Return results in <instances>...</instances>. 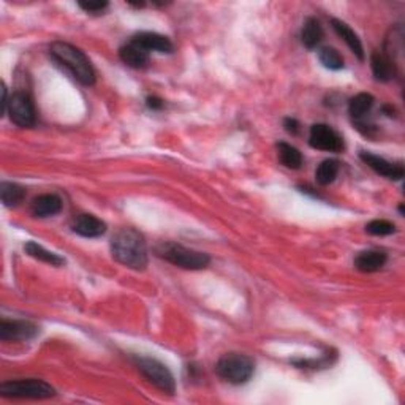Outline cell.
Segmentation results:
<instances>
[{
	"instance_id": "obj_1",
	"label": "cell",
	"mask_w": 405,
	"mask_h": 405,
	"mask_svg": "<svg viewBox=\"0 0 405 405\" xmlns=\"http://www.w3.org/2000/svg\"><path fill=\"white\" fill-rule=\"evenodd\" d=\"M111 254L114 260L135 271H144L148 268V247L143 234L135 228H122L111 239Z\"/></svg>"
},
{
	"instance_id": "obj_15",
	"label": "cell",
	"mask_w": 405,
	"mask_h": 405,
	"mask_svg": "<svg viewBox=\"0 0 405 405\" xmlns=\"http://www.w3.org/2000/svg\"><path fill=\"white\" fill-rule=\"evenodd\" d=\"M62 211V199L54 193H46V195H40L32 201L31 213L33 217H51L56 215Z\"/></svg>"
},
{
	"instance_id": "obj_18",
	"label": "cell",
	"mask_w": 405,
	"mask_h": 405,
	"mask_svg": "<svg viewBox=\"0 0 405 405\" xmlns=\"http://www.w3.org/2000/svg\"><path fill=\"white\" fill-rule=\"evenodd\" d=\"M301 40L303 45L306 46L307 49H315L316 46L320 45L323 40V27L319 20H315V17H307L301 31Z\"/></svg>"
},
{
	"instance_id": "obj_17",
	"label": "cell",
	"mask_w": 405,
	"mask_h": 405,
	"mask_svg": "<svg viewBox=\"0 0 405 405\" xmlns=\"http://www.w3.org/2000/svg\"><path fill=\"white\" fill-rule=\"evenodd\" d=\"M333 29L336 31V33L339 35L340 38L344 40L345 43L349 45V48L351 49V52L360 59V61H364V49H362V43L358 35L355 33L353 29H351L347 22L340 21V20H333L331 21Z\"/></svg>"
},
{
	"instance_id": "obj_28",
	"label": "cell",
	"mask_w": 405,
	"mask_h": 405,
	"mask_svg": "<svg viewBox=\"0 0 405 405\" xmlns=\"http://www.w3.org/2000/svg\"><path fill=\"white\" fill-rule=\"evenodd\" d=\"M146 105H148V108L152 109V111H158V109H162L163 108V100L162 98H158V97H148V100H146Z\"/></svg>"
},
{
	"instance_id": "obj_12",
	"label": "cell",
	"mask_w": 405,
	"mask_h": 405,
	"mask_svg": "<svg viewBox=\"0 0 405 405\" xmlns=\"http://www.w3.org/2000/svg\"><path fill=\"white\" fill-rule=\"evenodd\" d=\"M132 40H135V42L143 46V48L149 52L155 51L162 52V54H169V52H173L174 49L171 40L165 37V35L155 32H139L135 35Z\"/></svg>"
},
{
	"instance_id": "obj_19",
	"label": "cell",
	"mask_w": 405,
	"mask_h": 405,
	"mask_svg": "<svg viewBox=\"0 0 405 405\" xmlns=\"http://www.w3.org/2000/svg\"><path fill=\"white\" fill-rule=\"evenodd\" d=\"M374 107V97L367 92H361L350 100L349 103V113L353 117V121H362L366 119L369 111Z\"/></svg>"
},
{
	"instance_id": "obj_23",
	"label": "cell",
	"mask_w": 405,
	"mask_h": 405,
	"mask_svg": "<svg viewBox=\"0 0 405 405\" xmlns=\"http://www.w3.org/2000/svg\"><path fill=\"white\" fill-rule=\"evenodd\" d=\"M0 197H2V203L5 206L13 208L24 199L26 190L15 182H2L0 184Z\"/></svg>"
},
{
	"instance_id": "obj_8",
	"label": "cell",
	"mask_w": 405,
	"mask_h": 405,
	"mask_svg": "<svg viewBox=\"0 0 405 405\" xmlns=\"http://www.w3.org/2000/svg\"><path fill=\"white\" fill-rule=\"evenodd\" d=\"M309 144L314 149L326 152H340L344 151V139L334 130L333 127L326 124H315L310 127Z\"/></svg>"
},
{
	"instance_id": "obj_27",
	"label": "cell",
	"mask_w": 405,
	"mask_h": 405,
	"mask_svg": "<svg viewBox=\"0 0 405 405\" xmlns=\"http://www.w3.org/2000/svg\"><path fill=\"white\" fill-rule=\"evenodd\" d=\"M284 127L289 133L296 135L299 130V122L296 119H293V117H286L285 122H284Z\"/></svg>"
},
{
	"instance_id": "obj_4",
	"label": "cell",
	"mask_w": 405,
	"mask_h": 405,
	"mask_svg": "<svg viewBox=\"0 0 405 405\" xmlns=\"http://www.w3.org/2000/svg\"><path fill=\"white\" fill-rule=\"evenodd\" d=\"M220 379L231 385H244L255 372V361L244 353H227L215 364Z\"/></svg>"
},
{
	"instance_id": "obj_13",
	"label": "cell",
	"mask_w": 405,
	"mask_h": 405,
	"mask_svg": "<svg viewBox=\"0 0 405 405\" xmlns=\"http://www.w3.org/2000/svg\"><path fill=\"white\" fill-rule=\"evenodd\" d=\"M121 61L132 68H144L149 63V51L138 45L135 40H130L127 45L119 49Z\"/></svg>"
},
{
	"instance_id": "obj_20",
	"label": "cell",
	"mask_w": 405,
	"mask_h": 405,
	"mask_svg": "<svg viewBox=\"0 0 405 405\" xmlns=\"http://www.w3.org/2000/svg\"><path fill=\"white\" fill-rule=\"evenodd\" d=\"M24 250L29 257H32L38 261L48 263V265L51 266H62L63 263H66V260H63L62 257H59L57 254H54V252L46 250L43 245L33 243V240H29V243L24 245Z\"/></svg>"
},
{
	"instance_id": "obj_24",
	"label": "cell",
	"mask_w": 405,
	"mask_h": 405,
	"mask_svg": "<svg viewBox=\"0 0 405 405\" xmlns=\"http://www.w3.org/2000/svg\"><path fill=\"white\" fill-rule=\"evenodd\" d=\"M319 59L323 63V67L328 70H334V72H337V70L344 68L342 56L339 54V51L331 48V46H325V48H321L319 51Z\"/></svg>"
},
{
	"instance_id": "obj_11",
	"label": "cell",
	"mask_w": 405,
	"mask_h": 405,
	"mask_svg": "<svg viewBox=\"0 0 405 405\" xmlns=\"http://www.w3.org/2000/svg\"><path fill=\"white\" fill-rule=\"evenodd\" d=\"M72 230L83 238H100L107 233V224L92 214H79L73 220Z\"/></svg>"
},
{
	"instance_id": "obj_10",
	"label": "cell",
	"mask_w": 405,
	"mask_h": 405,
	"mask_svg": "<svg viewBox=\"0 0 405 405\" xmlns=\"http://www.w3.org/2000/svg\"><path fill=\"white\" fill-rule=\"evenodd\" d=\"M360 158L369 168L374 169L375 173L383 176V178L386 179L401 181L405 174L404 167L401 165V163H391L386 160V158L371 154V152H366V151L360 152Z\"/></svg>"
},
{
	"instance_id": "obj_5",
	"label": "cell",
	"mask_w": 405,
	"mask_h": 405,
	"mask_svg": "<svg viewBox=\"0 0 405 405\" xmlns=\"http://www.w3.org/2000/svg\"><path fill=\"white\" fill-rule=\"evenodd\" d=\"M0 395L3 397L13 399H49L56 395L54 388L45 380L38 379H24V380H10L0 385Z\"/></svg>"
},
{
	"instance_id": "obj_2",
	"label": "cell",
	"mask_w": 405,
	"mask_h": 405,
	"mask_svg": "<svg viewBox=\"0 0 405 405\" xmlns=\"http://www.w3.org/2000/svg\"><path fill=\"white\" fill-rule=\"evenodd\" d=\"M49 54L54 59L57 66L66 68L79 84L87 87L95 84V70H93L91 61L84 52L76 48V46L56 42L51 45Z\"/></svg>"
},
{
	"instance_id": "obj_7",
	"label": "cell",
	"mask_w": 405,
	"mask_h": 405,
	"mask_svg": "<svg viewBox=\"0 0 405 405\" xmlns=\"http://www.w3.org/2000/svg\"><path fill=\"white\" fill-rule=\"evenodd\" d=\"M7 113L13 124L22 128H31L37 122V116H35V108L32 98L24 92H15L10 97Z\"/></svg>"
},
{
	"instance_id": "obj_6",
	"label": "cell",
	"mask_w": 405,
	"mask_h": 405,
	"mask_svg": "<svg viewBox=\"0 0 405 405\" xmlns=\"http://www.w3.org/2000/svg\"><path fill=\"white\" fill-rule=\"evenodd\" d=\"M133 362L138 371L143 374L155 388L163 392H168V395H173L176 391L174 377L165 364L155 360V358L149 356H135Z\"/></svg>"
},
{
	"instance_id": "obj_14",
	"label": "cell",
	"mask_w": 405,
	"mask_h": 405,
	"mask_svg": "<svg viewBox=\"0 0 405 405\" xmlns=\"http://www.w3.org/2000/svg\"><path fill=\"white\" fill-rule=\"evenodd\" d=\"M371 67L375 79L380 83H390L396 76V63L385 52L374 51L371 56Z\"/></svg>"
},
{
	"instance_id": "obj_9",
	"label": "cell",
	"mask_w": 405,
	"mask_h": 405,
	"mask_svg": "<svg viewBox=\"0 0 405 405\" xmlns=\"http://www.w3.org/2000/svg\"><path fill=\"white\" fill-rule=\"evenodd\" d=\"M38 334V326L27 320H7L2 319L0 321V339L3 342L10 340H29L33 339Z\"/></svg>"
},
{
	"instance_id": "obj_22",
	"label": "cell",
	"mask_w": 405,
	"mask_h": 405,
	"mask_svg": "<svg viewBox=\"0 0 405 405\" xmlns=\"http://www.w3.org/2000/svg\"><path fill=\"white\" fill-rule=\"evenodd\" d=\"M340 169V163L336 158H328L323 160L315 171V179L320 185H330L337 178Z\"/></svg>"
},
{
	"instance_id": "obj_21",
	"label": "cell",
	"mask_w": 405,
	"mask_h": 405,
	"mask_svg": "<svg viewBox=\"0 0 405 405\" xmlns=\"http://www.w3.org/2000/svg\"><path fill=\"white\" fill-rule=\"evenodd\" d=\"M277 154L279 160L284 167L290 169H299L303 167V155L295 146L289 143H279L277 144Z\"/></svg>"
},
{
	"instance_id": "obj_26",
	"label": "cell",
	"mask_w": 405,
	"mask_h": 405,
	"mask_svg": "<svg viewBox=\"0 0 405 405\" xmlns=\"http://www.w3.org/2000/svg\"><path fill=\"white\" fill-rule=\"evenodd\" d=\"M78 7L91 15H102L108 8V2H78Z\"/></svg>"
},
{
	"instance_id": "obj_3",
	"label": "cell",
	"mask_w": 405,
	"mask_h": 405,
	"mask_svg": "<svg viewBox=\"0 0 405 405\" xmlns=\"http://www.w3.org/2000/svg\"><path fill=\"white\" fill-rule=\"evenodd\" d=\"M157 255L168 263H171V265L182 269H189V271H199V269L208 268L211 263L209 255L204 254V252L193 250L174 243L158 245Z\"/></svg>"
},
{
	"instance_id": "obj_29",
	"label": "cell",
	"mask_w": 405,
	"mask_h": 405,
	"mask_svg": "<svg viewBox=\"0 0 405 405\" xmlns=\"http://www.w3.org/2000/svg\"><path fill=\"white\" fill-rule=\"evenodd\" d=\"M8 92H7V86L2 83V114H7V109H8Z\"/></svg>"
},
{
	"instance_id": "obj_16",
	"label": "cell",
	"mask_w": 405,
	"mask_h": 405,
	"mask_svg": "<svg viewBox=\"0 0 405 405\" xmlns=\"http://www.w3.org/2000/svg\"><path fill=\"white\" fill-rule=\"evenodd\" d=\"M386 260H388V257H386L385 252L364 250L355 258V266L358 271L366 273V274L377 273L386 265Z\"/></svg>"
},
{
	"instance_id": "obj_25",
	"label": "cell",
	"mask_w": 405,
	"mask_h": 405,
	"mask_svg": "<svg viewBox=\"0 0 405 405\" xmlns=\"http://www.w3.org/2000/svg\"><path fill=\"white\" fill-rule=\"evenodd\" d=\"M366 231L372 236H390V234L396 233V227L395 224H391L390 220H383V219H377L369 222L366 225Z\"/></svg>"
}]
</instances>
